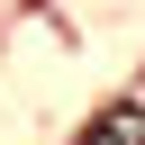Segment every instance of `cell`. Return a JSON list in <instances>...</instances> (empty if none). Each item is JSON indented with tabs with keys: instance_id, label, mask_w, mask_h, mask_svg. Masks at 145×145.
Instances as JSON below:
<instances>
[{
	"instance_id": "cell-1",
	"label": "cell",
	"mask_w": 145,
	"mask_h": 145,
	"mask_svg": "<svg viewBox=\"0 0 145 145\" xmlns=\"http://www.w3.org/2000/svg\"><path fill=\"white\" fill-rule=\"evenodd\" d=\"M82 145H145V100H109V109L82 127Z\"/></svg>"
}]
</instances>
